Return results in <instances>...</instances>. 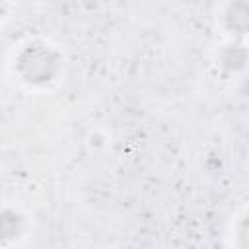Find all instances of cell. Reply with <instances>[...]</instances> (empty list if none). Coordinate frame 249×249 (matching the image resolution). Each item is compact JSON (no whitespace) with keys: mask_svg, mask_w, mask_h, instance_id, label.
<instances>
[{"mask_svg":"<svg viewBox=\"0 0 249 249\" xmlns=\"http://www.w3.org/2000/svg\"><path fill=\"white\" fill-rule=\"evenodd\" d=\"M23 62H33V66H21L23 74L27 80H49L54 70V58L51 56L49 51L43 49H27L25 54L21 56Z\"/></svg>","mask_w":249,"mask_h":249,"instance_id":"1","label":"cell"},{"mask_svg":"<svg viewBox=\"0 0 249 249\" xmlns=\"http://www.w3.org/2000/svg\"><path fill=\"white\" fill-rule=\"evenodd\" d=\"M239 237H241V245H249V216L243 220V224H241V233H239Z\"/></svg>","mask_w":249,"mask_h":249,"instance_id":"2","label":"cell"}]
</instances>
